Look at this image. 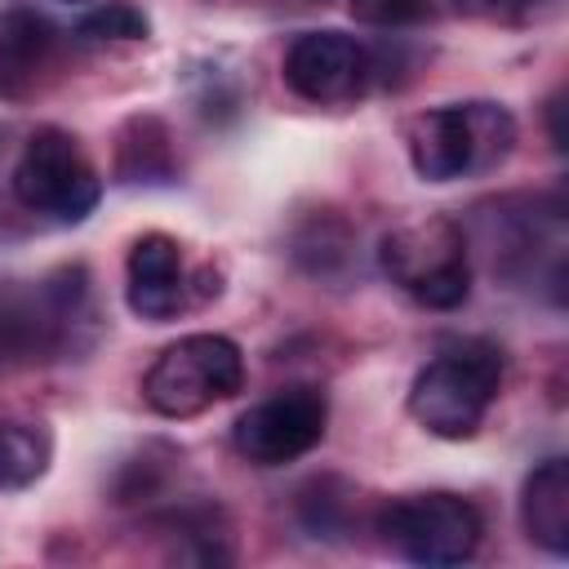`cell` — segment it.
Masks as SVG:
<instances>
[{
	"mask_svg": "<svg viewBox=\"0 0 569 569\" xmlns=\"http://www.w3.org/2000/svg\"><path fill=\"white\" fill-rule=\"evenodd\" d=\"M329 485L333 480H311L298 493V516L311 538H333L347 525V493H329Z\"/></svg>",
	"mask_w": 569,
	"mask_h": 569,
	"instance_id": "17",
	"label": "cell"
},
{
	"mask_svg": "<svg viewBox=\"0 0 569 569\" xmlns=\"http://www.w3.org/2000/svg\"><path fill=\"white\" fill-rule=\"evenodd\" d=\"M560 0H485V13L502 18V22H533V18H547L556 13Z\"/></svg>",
	"mask_w": 569,
	"mask_h": 569,
	"instance_id": "19",
	"label": "cell"
},
{
	"mask_svg": "<svg viewBox=\"0 0 569 569\" xmlns=\"http://www.w3.org/2000/svg\"><path fill=\"white\" fill-rule=\"evenodd\" d=\"M13 196L53 222H84L102 200V178L67 129L44 124L13 164Z\"/></svg>",
	"mask_w": 569,
	"mask_h": 569,
	"instance_id": "7",
	"label": "cell"
},
{
	"mask_svg": "<svg viewBox=\"0 0 569 569\" xmlns=\"http://www.w3.org/2000/svg\"><path fill=\"white\" fill-rule=\"evenodd\" d=\"M329 427V400L320 387H284L258 405H249L236 427L231 445L253 467H284L302 453H311L325 440Z\"/></svg>",
	"mask_w": 569,
	"mask_h": 569,
	"instance_id": "8",
	"label": "cell"
},
{
	"mask_svg": "<svg viewBox=\"0 0 569 569\" xmlns=\"http://www.w3.org/2000/svg\"><path fill=\"white\" fill-rule=\"evenodd\" d=\"M520 525L529 542L551 556H569V462L542 458L520 489Z\"/></svg>",
	"mask_w": 569,
	"mask_h": 569,
	"instance_id": "12",
	"label": "cell"
},
{
	"mask_svg": "<svg viewBox=\"0 0 569 569\" xmlns=\"http://www.w3.org/2000/svg\"><path fill=\"white\" fill-rule=\"evenodd\" d=\"M53 53L58 31L40 13H0V102H27L31 93H40L44 76L53 71Z\"/></svg>",
	"mask_w": 569,
	"mask_h": 569,
	"instance_id": "11",
	"label": "cell"
},
{
	"mask_svg": "<svg viewBox=\"0 0 569 569\" xmlns=\"http://www.w3.org/2000/svg\"><path fill=\"white\" fill-rule=\"evenodd\" d=\"M502 351L485 338H449L409 382V418L440 440H471L498 400Z\"/></svg>",
	"mask_w": 569,
	"mask_h": 569,
	"instance_id": "1",
	"label": "cell"
},
{
	"mask_svg": "<svg viewBox=\"0 0 569 569\" xmlns=\"http://www.w3.org/2000/svg\"><path fill=\"white\" fill-rule=\"evenodd\" d=\"M84 316L89 276L80 262L58 267L31 284L0 280V373L62 356Z\"/></svg>",
	"mask_w": 569,
	"mask_h": 569,
	"instance_id": "2",
	"label": "cell"
},
{
	"mask_svg": "<svg viewBox=\"0 0 569 569\" xmlns=\"http://www.w3.org/2000/svg\"><path fill=\"white\" fill-rule=\"evenodd\" d=\"M560 111H565V107H560V98H551V102H547V116H551V142H556V151H565V129H560Z\"/></svg>",
	"mask_w": 569,
	"mask_h": 569,
	"instance_id": "20",
	"label": "cell"
},
{
	"mask_svg": "<svg viewBox=\"0 0 569 569\" xmlns=\"http://www.w3.org/2000/svg\"><path fill=\"white\" fill-rule=\"evenodd\" d=\"M191 276H187V262H182V244L164 231H147L129 244V258H124V298H129V311L151 320V325H164L173 320L178 311L191 307Z\"/></svg>",
	"mask_w": 569,
	"mask_h": 569,
	"instance_id": "10",
	"label": "cell"
},
{
	"mask_svg": "<svg viewBox=\"0 0 569 569\" xmlns=\"http://www.w3.org/2000/svg\"><path fill=\"white\" fill-rule=\"evenodd\" d=\"M351 13L369 27H413L436 13V0H351Z\"/></svg>",
	"mask_w": 569,
	"mask_h": 569,
	"instance_id": "18",
	"label": "cell"
},
{
	"mask_svg": "<svg viewBox=\"0 0 569 569\" xmlns=\"http://www.w3.org/2000/svg\"><path fill=\"white\" fill-rule=\"evenodd\" d=\"M378 533L382 542L427 569H449L476 556L485 520L480 511L449 489H431V493H405L378 507Z\"/></svg>",
	"mask_w": 569,
	"mask_h": 569,
	"instance_id": "6",
	"label": "cell"
},
{
	"mask_svg": "<svg viewBox=\"0 0 569 569\" xmlns=\"http://www.w3.org/2000/svg\"><path fill=\"white\" fill-rule=\"evenodd\" d=\"M49 467V436L31 422H0V493L27 489Z\"/></svg>",
	"mask_w": 569,
	"mask_h": 569,
	"instance_id": "14",
	"label": "cell"
},
{
	"mask_svg": "<svg viewBox=\"0 0 569 569\" xmlns=\"http://www.w3.org/2000/svg\"><path fill=\"white\" fill-rule=\"evenodd\" d=\"M280 76L307 102H351L373 80V53L347 31H302L284 49Z\"/></svg>",
	"mask_w": 569,
	"mask_h": 569,
	"instance_id": "9",
	"label": "cell"
},
{
	"mask_svg": "<svg viewBox=\"0 0 569 569\" xmlns=\"http://www.w3.org/2000/svg\"><path fill=\"white\" fill-rule=\"evenodd\" d=\"M173 138L160 116H129L116 138V182L160 187L173 182Z\"/></svg>",
	"mask_w": 569,
	"mask_h": 569,
	"instance_id": "13",
	"label": "cell"
},
{
	"mask_svg": "<svg viewBox=\"0 0 569 569\" xmlns=\"http://www.w3.org/2000/svg\"><path fill=\"white\" fill-rule=\"evenodd\" d=\"M293 258L311 276H338L351 258V231L333 213H316L298 236H293Z\"/></svg>",
	"mask_w": 569,
	"mask_h": 569,
	"instance_id": "15",
	"label": "cell"
},
{
	"mask_svg": "<svg viewBox=\"0 0 569 569\" xmlns=\"http://www.w3.org/2000/svg\"><path fill=\"white\" fill-rule=\"evenodd\" d=\"M511 151L516 120L502 102H449L409 120V160L422 182L489 173Z\"/></svg>",
	"mask_w": 569,
	"mask_h": 569,
	"instance_id": "3",
	"label": "cell"
},
{
	"mask_svg": "<svg viewBox=\"0 0 569 569\" xmlns=\"http://www.w3.org/2000/svg\"><path fill=\"white\" fill-rule=\"evenodd\" d=\"M378 262L387 280L427 311H453L471 293L467 236L453 218H413L382 236Z\"/></svg>",
	"mask_w": 569,
	"mask_h": 569,
	"instance_id": "4",
	"label": "cell"
},
{
	"mask_svg": "<svg viewBox=\"0 0 569 569\" xmlns=\"http://www.w3.org/2000/svg\"><path fill=\"white\" fill-rule=\"evenodd\" d=\"M240 387H244L240 347L222 333H187L151 360L142 378V400L160 418H196L231 400Z\"/></svg>",
	"mask_w": 569,
	"mask_h": 569,
	"instance_id": "5",
	"label": "cell"
},
{
	"mask_svg": "<svg viewBox=\"0 0 569 569\" xmlns=\"http://www.w3.org/2000/svg\"><path fill=\"white\" fill-rule=\"evenodd\" d=\"M76 31H80L84 40H147V36H151V22H147V13H142L138 4L111 0V4L89 9Z\"/></svg>",
	"mask_w": 569,
	"mask_h": 569,
	"instance_id": "16",
	"label": "cell"
}]
</instances>
